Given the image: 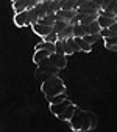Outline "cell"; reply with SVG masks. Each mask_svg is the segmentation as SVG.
Wrapping results in <instances>:
<instances>
[{
  "label": "cell",
  "mask_w": 117,
  "mask_h": 132,
  "mask_svg": "<svg viewBox=\"0 0 117 132\" xmlns=\"http://www.w3.org/2000/svg\"><path fill=\"white\" fill-rule=\"evenodd\" d=\"M42 93L45 94V97H52L55 94H59V93H66V85L62 79H59L56 74H50L44 82H42V87H41Z\"/></svg>",
  "instance_id": "1"
},
{
  "label": "cell",
  "mask_w": 117,
  "mask_h": 132,
  "mask_svg": "<svg viewBox=\"0 0 117 132\" xmlns=\"http://www.w3.org/2000/svg\"><path fill=\"white\" fill-rule=\"evenodd\" d=\"M72 130H80V132H84V130H91V121H89V115L86 110H83L80 107H75L73 113L70 120L67 121Z\"/></svg>",
  "instance_id": "2"
},
{
  "label": "cell",
  "mask_w": 117,
  "mask_h": 132,
  "mask_svg": "<svg viewBox=\"0 0 117 132\" xmlns=\"http://www.w3.org/2000/svg\"><path fill=\"white\" fill-rule=\"evenodd\" d=\"M97 22L100 24V27L102 28H108L111 24H114L115 22V14H112V13H106V11H100V14L97 16Z\"/></svg>",
  "instance_id": "3"
},
{
  "label": "cell",
  "mask_w": 117,
  "mask_h": 132,
  "mask_svg": "<svg viewBox=\"0 0 117 132\" xmlns=\"http://www.w3.org/2000/svg\"><path fill=\"white\" fill-rule=\"evenodd\" d=\"M62 49H64V54L66 55H72V54L80 52V46L77 44V41H75L73 36H70L67 39H62Z\"/></svg>",
  "instance_id": "4"
},
{
  "label": "cell",
  "mask_w": 117,
  "mask_h": 132,
  "mask_svg": "<svg viewBox=\"0 0 117 132\" xmlns=\"http://www.w3.org/2000/svg\"><path fill=\"white\" fill-rule=\"evenodd\" d=\"M67 55H59V54H56V52H52L48 55V60H50V63H52L56 69H64L66 66H67V58H66Z\"/></svg>",
  "instance_id": "5"
},
{
  "label": "cell",
  "mask_w": 117,
  "mask_h": 132,
  "mask_svg": "<svg viewBox=\"0 0 117 132\" xmlns=\"http://www.w3.org/2000/svg\"><path fill=\"white\" fill-rule=\"evenodd\" d=\"M14 24L17 25V27H28V25H30V19H28L27 10L19 11V13L14 14Z\"/></svg>",
  "instance_id": "6"
},
{
  "label": "cell",
  "mask_w": 117,
  "mask_h": 132,
  "mask_svg": "<svg viewBox=\"0 0 117 132\" xmlns=\"http://www.w3.org/2000/svg\"><path fill=\"white\" fill-rule=\"evenodd\" d=\"M70 102H72L70 99H69V97H66V99H62V101L58 102V104H50V112H52L55 117H58L59 113H62V112L66 110V107H67Z\"/></svg>",
  "instance_id": "7"
},
{
  "label": "cell",
  "mask_w": 117,
  "mask_h": 132,
  "mask_svg": "<svg viewBox=\"0 0 117 132\" xmlns=\"http://www.w3.org/2000/svg\"><path fill=\"white\" fill-rule=\"evenodd\" d=\"M47 71H50L52 74H55L56 72V68L50 63V60H48V57L47 58H44V60H41L39 63H38V72L41 74V72H47Z\"/></svg>",
  "instance_id": "8"
},
{
  "label": "cell",
  "mask_w": 117,
  "mask_h": 132,
  "mask_svg": "<svg viewBox=\"0 0 117 132\" xmlns=\"http://www.w3.org/2000/svg\"><path fill=\"white\" fill-rule=\"evenodd\" d=\"M89 33V27L88 25H83L80 22L73 24V36L75 38H83L84 35H88Z\"/></svg>",
  "instance_id": "9"
},
{
  "label": "cell",
  "mask_w": 117,
  "mask_h": 132,
  "mask_svg": "<svg viewBox=\"0 0 117 132\" xmlns=\"http://www.w3.org/2000/svg\"><path fill=\"white\" fill-rule=\"evenodd\" d=\"M31 27H33V30H35V33H36V35H39V36H45L47 33L53 31V27H48V25H42V24H39V22L33 24Z\"/></svg>",
  "instance_id": "10"
},
{
  "label": "cell",
  "mask_w": 117,
  "mask_h": 132,
  "mask_svg": "<svg viewBox=\"0 0 117 132\" xmlns=\"http://www.w3.org/2000/svg\"><path fill=\"white\" fill-rule=\"evenodd\" d=\"M70 36H73V25L72 24H67L61 31H58V39H67Z\"/></svg>",
  "instance_id": "11"
},
{
  "label": "cell",
  "mask_w": 117,
  "mask_h": 132,
  "mask_svg": "<svg viewBox=\"0 0 117 132\" xmlns=\"http://www.w3.org/2000/svg\"><path fill=\"white\" fill-rule=\"evenodd\" d=\"M50 54V51H47V49H35V55H33V61H35L36 64L41 61V60H44V58H47Z\"/></svg>",
  "instance_id": "12"
},
{
  "label": "cell",
  "mask_w": 117,
  "mask_h": 132,
  "mask_svg": "<svg viewBox=\"0 0 117 132\" xmlns=\"http://www.w3.org/2000/svg\"><path fill=\"white\" fill-rule=\"evenodd\" d=\"M75 107H77V105L70 102L67 107H66V110H64L62 113H59L56 118H59V120H62V121H69V120H70V117H72V113H73V110H75Z\"/></svg>",
  "instance_id": "13"
},
{
  "label": "cell",
  "mask_w": 117,
  "mask_h": 132,
  "mask_svg": "<svg viewBox=\"0 0 117 132\" xmlns=\"http://www.w3.org/2000/svg\"><path fill=\"white\" fill-rule=\"evenodd\" d=\"M55 21H56V14H45L44 18H39V19H38L39 24H42V25H48V27H53Z\"/></svg>",
  "instance_id": "14"
},
{
  "label": "cell",
  "mask_w": 117,
  "mask_h": 132,
  "mask_svg": "<svg viewBox=\"0 0 117 132\" xmlns=\"http://www.w3.org/2000/svg\"><path fill=\"white\" fill-rule=\"evenodd\" d=\"M73 38H75V36H73ZM75 41H77V44L80 46V52H91V51H92V44L86 43L83 38H75Z\"/></svg>",
  "instance_id": "15"
},
{
  "label": "cell",
  "mask_w": 117,
  "mask_h": 132,
  "mask_svg": "<svg viewBox=\"0 0 117 132\" xmlns=\"http://www.w3.org/2000/svg\"><path fill=\"white\" fill-rule=\"evenodd\" d=\"M83 39L86 43H89V44H95L97 41L102 39V36H100V33H88V35L83 36Z\"/></svg>",
  "instance_id": "16"
},
{
  "label": "cell",
  "mask_w": 117,
  "mask_h": 132,
  "mask_svg": "<svg viewBox=\"0 0 117 132\" xmlns=\"http://www.w3.org/2000/svg\"><path fill=\"white\" fill-rule=\"evenodd\" d=\"M13 10H14V13L27 10V0H16V2H13Z\"/></svg>",
  "instance_id": "17"
},
{
  "label": "cell",
  "mask_w": 117,
  "mask_h": 132,
  "mask_svg": "<svg viewBox=\"0 0 117 132\" xmlns=\"http://www.w3.org/2000/svg\"><path fill=\"white\" fill-rule=\"evenodd\" d=\"M27 13H28V19H30V25H33V24H36V22H38V19H39V16H38V13H36L35 6H33V8H28V10H27Z\"/></svg>",
  "instance_id": "18"
},
{
  "label": "cell",
  "mask_w": 117,
  "mask_h": 132,
  "mask_svg": "<svg viewBox=\"0 0 117 132\" xmlns=\"http://www.w3.org/2000/svg\"><path fill=\"white\" fill-rule=\"evenodd\" d=\"M67 96H66V93H59V94H55V96H52V97H48L47 101H48V104H58V102H61L62 99H66Z\"/></svg>",
  "instance_id": "19"
},
{
  "label": "cell",
  "mask_w": 117,
  "mask_h": 132,
  "mask_svg": "<svg viewBox=\"0 0 117 132\" xmlns=\"http://www.w3.org/2000/svg\"><path fill=\"white\" fill-rule=\"evenodd\" d=\"M62 10H77V0H62Z\"/></svg>",
  "instance_id": "20"
},
{
  "label": "cell",
  "mask_w": 117,
  "mask_h": 132,
  "mask_svg": "<svg viewBox=\"0 0 117 132\" xmlns=\"http://www.w3.org/2000/svg\"><path fill=\"white\" fill-rule=\"evenodd\" d=\"M67 24H69L67 21H61V19H56V21H55V24H53V31H56V33H58V31H61V30H62L66 25H67Z\"/></svg>",
  "instance_id": "21"
},
{
  "label": "cell",
  "mask_w": 117,
  "mask_h": 132,
  "mask_svg": "<svg viewBox=\"0 0 117 132\" xmlns=\"http://www.w3.org/2000/svg\"><path fill=\"white\" fill-rule=\"evenodd\" d=\"M106 13H112V14H117V0H111V2L108 3V6L103 10Z\"/></svg>",
  "instance_id": "22"
},
{
  "label": "cell",
  "mask_w": 117,
  "mask_h": 132,
  "mask_svg": "<svg viewBox=\"0 0 117 132\" xmlns=\"http://www.w3.org/2000/svg\"><path fill=\"white\" fill-rule=\"evenodd\" d=\"M88 27H89V33H100V30H102V27H100V24L97 22V19L92 21Z\"/></svg>",
  "instance_id": "23"
},
{
  "label": "cell",
  "mask_w": 117,
  "mask_h": 132,
  "mask_svg": "<svg viewBox=\"0 0 117 132\" xmlns=\"http://www.w3.org/2000/svg\"><path fill=\"white\" fill-rule=\"evenodd\" d=\"M44 38V41H47V43H55L56 39H58V33L56 31H50V33H47L45 36H42Z\"/></svg>",
  "instance_id": "24"
},
{
  "label": "cell",
  "mask_w": 117,
  "mask_h": 132,
  "mask_svg": "<svg viewBox=\"0 0 117 132\" xmlns=\"http://www.w3.org/2000/svg\"><path fill=\"white\" fill-rule=\"evenodd\" d=\"M88 115H89V121H91V129H95V127H97V124H98L97 115H95L94 112H88Z\"/></svg>",
  "instance_id": "25"
},
{
  "label": "cell",
  "mask_w": 117,
  "mask_h": 132,
  "mask_svg": "<svg viewBox=\"0 0 117 132\" xmlns=\"http://www.w3.org/2000/svg\"><path fill=\"white\" fill-rule=\"evenodd\" d=\"M88 3V0H77V8L83 6V5H86Z\"/></svg>",
  "instance_id": "26"
},
{
  "label": "cell",
  "mask_w": 117,
  "mask_h": 132,
  "mask_svg": "<svg viewBox=\"0 0 117 132\" xmlns=\"http://www.w3.org/2000/svg\"><path fill=\"white\" fill-rule=\"evenodd\" d=\"M108 28H109V30H112V31H115V33H117V22H114V24H111V25H109V27H108Z\"/></svg>",
  "instance_id": "27"
},
{
  "label": "cell",
  "mask_w": 117,
  "mask_h": 132,
  "mask_svg": "<svg viewBox=\"0 0 117 132\" xmlns=\"http://www.w3.org/2000/svg\"><path fill=\"white\" fill-rule=\"evenodd\" d=\"M111 2V0H102V10H105L106 6H108V3Z\"/></svg>",
  "instance_id": "28"
},
{
  "label": "cell",
  "mask_w": 117,
  "mask_h": 132,
  "mask_svg": "<svg viewBox=\"0 0 117 132\" xmlns=\"http://www.w3.org/2000/svg\"><path fill=\"white\" fill-rule=\"evenodd\" d=\"M106 49H109V51H112V52H117V46H108Z\"/></svg>",
  "instance_id": "29"
},
{
  "label": "cell",
  "mask_w": 117,
  "mask_h": 132,
  "mask_svg": "<svg viewBox=\"0 0 117 132\" xmlns=\"http://www.w3.org/2000/svg\"><path fill=\"white\" fill-rule=\"evenodd\" d=\"M115 22H117V14H115Z\"/></svg>",
  "instance_id": "30"
},
{
  "label": "cell",
  "mask_w": 117,
  "mask_h": 132,
  "mask_svg": "<svg viewBox=\"0 0 117 132\" xmlns=\"http://www.w3.org/2000/svg\"><path fill=\"white\" fill-rule=\"evenodd\" d=\"M48 2H52V0H48Z\"/></svg>",
  "instance_id": "31"
}]
</instances>
